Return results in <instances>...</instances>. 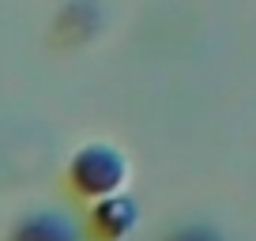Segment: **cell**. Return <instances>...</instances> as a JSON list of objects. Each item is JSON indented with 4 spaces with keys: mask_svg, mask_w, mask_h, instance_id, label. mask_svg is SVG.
I'll return each instance as SVG.
<instances>
[{
    "mask_svg": "<svg viewBox=\"0 0 256 241\" xmlns=\"http://www.w3.org/2000/svg\"><path fill=\"white\" fill-rule=\"evenodd\" d=\"M16 241H76L72 226L64 218H53V215H42V218H30V222L19 230Z\"/></svg>",
    "mask_w": 256,
    "mask_h": 241,
    "instance_id": "1",
    "label": "cell"
}]
</instances>
